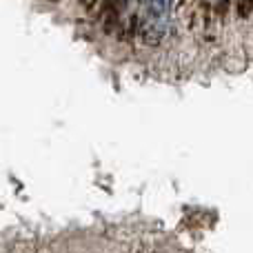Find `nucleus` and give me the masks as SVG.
<instances>
[{
	"mask_svg": "<svg viewBox=\"0 0 253 253\" xmlns=\"http://www.w3.org/2000/svg\"><path fill=\"white\" fill-rule=\"evenodd\" d=\"M144 2H147V0H144Z\"/></svg>",
	"mask_w": 253,
	"mask_h": 253,
	"instance_id": "7ed1b4c3",
	"label": "nucleus"
},
{
	"mask_svg": "<svg viewBox=\"0 0 253 253\" xmlns=\"http://www.w3.org/2000/svg\"><path fill=\"white\" fill-rule=\"evenodd\" d=\"M162 31H165V25H162V18H156L153 16L151 22H147L142 29V36H144V42L147 44H156L160 40Z\"/></svg>",
	"mask_w": 253,
	"mask_h": 253,
	"instance_id": "f257e3e1",
	"label": "nucleus"
},
{
	"mask_svg": "<svg viewBox=\"0 0 253 253\" xmlns=\"http://www.w3.org/2000/svg\"><path fill=\"white\" fill-rule=\"evenodd\" d=\"M173 0H147V7H149V13L156 18H165L167 11L171 9Z\"/></svg>",
	"mask_w": 253,
	"mask_h": 253,
	"instance_id": "f03ea898",
	"label": "nucleus"
}]
</instances>
